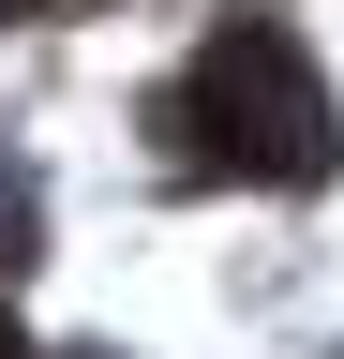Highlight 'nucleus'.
Returning <instances> with one entry per match:
<instances>
[{"mask_svg":"<svg viewBox=\"0 0 344 359\" xmlns=\"http://www.w3.org/2000/svg\"><path fill=\"white\" fill-rule=\"evenodd\" d=\"M150 135H180V165H240L270 195H315L344 165V120H329V75L284 15H225L195 45V75L150 105Z\"/></svg>","mask_w":344,"mask_h":359,"instance_id":"1","label":"nucleus"},{"mask_svg":"<svg viewBox=\"0 0 344 359\" xmlns=\"http://www.w3.org/2000/svg\"><path fill=\"white\" fill-rule=\"evenodd\" d=\"M0 359H15V314H0Z\"/></svg>","mask_w":344,"mask_h":359,"instance_id":"2","label":"nucleus"},{"mask_svg":"<svg viewBox=\"0 0 344 359\" xmlns=\"http://www.w3.org/2000/svg\"><path fill=\"white\" fill-rule=\"evenodd\" d=\"M0 15H30V0H0Z\"/></svg>","mask_w":344,"mask_h":359,"instance_id":"3","label":"nucleus"}]
</instances>
